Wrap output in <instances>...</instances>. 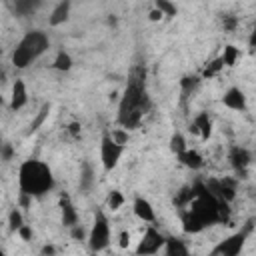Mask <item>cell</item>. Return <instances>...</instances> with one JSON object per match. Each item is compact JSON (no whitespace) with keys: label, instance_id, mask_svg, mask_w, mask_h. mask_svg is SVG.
Segmentation results:
<instances>
[{"label":"cell","instance_id":"6da1fadb","mask_svg":"<svg viewBox=\"0 0 256 256\" xmlns=\"http://www.w3.org/2000/svg\"><path fill=\"white\" fill-rule=\"evenodd\" d=\"M194 188H196L194 200L182 210L184 230L196 234L214 222H226L230 214L228 204L218 200L214 194H210V190L202 182H196Z\"/></svg>","mask_w":256,"mask_h":256},{"label":"cell","instance_id":"7a4b0ae2","mask_svg":"<svg viewBox=\"0 0 256 256\" xmlns=\"http://www.w3.org/2000/svg\"><path fill=\"white\" fill-rule=\"evenodd\" d=\"M148 94L144 86V70H138L130 80L122 94L120 106H118V122L128 130L140 124L144 112L148 110Z\"/></svg>","mask_w":256,"mask_h":256},{"label":"cell","instance_id":"3957f363","mask_svg":"<svg viewBox=\"0 0 256 256\" xmlns=\"http://www.w3.org/2000/svg\"><path fill=\"white\" fill-rule=\"evenodd\" d=\"M18 186L22 196H28V198L44 196L54 188V176L50 166L36 158L24 160L18 170Z\"/></svg>","mask_w":256,"mask_h":256},{"label":"cell","instance_id":"277c9868","mask_svg":"<svg viewBox=\"0 0 256 256\" xmlns=\"http://www.w3.org/2000/svg\"><path fill=\"white\" fill-rule=\"evenodd\" d=\"M48 46H50V40L42 30L26 32L20 38V42L16 44V48H14L12 64L16 68H28L34 60H38L48 50Z\"/></svg>","mask_w":256,"mask_h":256},{"label":"cell","instance_id":"5b68a950","mask_svg":"<svg viewBox=\"0 0 256 256\" xmlns=\"http://www.w3.org/2000/svg\"><path fill=\"white\" fill-rule=\"evenodd\" d=\"M252 228H254V224L248 222L244 228H240V230L234 232L232 236H228V238H224L222 242H218V244L212 248V252H210L208 256H238V254L242 252V248H244V244H246V240H248Z\"/></svg>","mask_w":256,"mask_h":256},{"label":"cell","instance_id":"8992f818","mask_svg":"<svg viewBox=\"0 0 256 256\" xmlns=\"http://www.w3.org/2000/svg\"><path fill=\"white\" fill-rule=\"evenodd\" d=\"M108 244H110V222H108L106 214L102 210H98L94 216L92 228L88 232V246H90V250L100 252V250L108 248Z\"/></svg>","mask_w":256,"mask_h":256},{"label":"cell","instance_id":"52a82bcc","mask_svg":"<svg viewBox=\"0 0 256 256\" xmlns=\"http://www.w3.org/2000/svg\"><path fill=\"white\" fill-rule=\"evenodd\" d=\"M164 242H166V236L150 226L136 246V256H154L164 248Z\"/></svg>","mask_w":256,"mask_h":256},{"label":"cell","instance_id":"ba28073f","mask_svg":"<svg viewBox=\"0 0 256 256\" xmlns=\"http://www.w3.org/2000/svg\"><path fill=\"white\" fill-rule=\"evenodd\" d=\"M122 152H124V146L116 144L110 138V134H104L102 136V142H100V160H102V166H104L106 172H110L112 168H116V164L122 158Z\"/></svg>","mask_w":256,"mask_h":256},{"label":"cell","instance_id":"9c48e42d","mask_svg":"<svg viewBox=\"0 0 256 256\" xmlns=\"http://www.w3.org/2000/svg\"><path fill=\"white\" fill-rule=\"evenodd\" d=\"M222 102H224V106L230 108V110H238V112H244V110H246V96H244V92H242L240 88H236V86H232V88H228V90L224 92Z\"/></svg>","mask_w":256,"mask_h":256},{"label":"cell","instance_id":"30bf717a","mask_svg":"<svg viewBox=\"0 0 256 256\" xmlns=\"http://www.w3.org/2000/svg\"><path fill=\"white\" fill-rule=\"evenodd\" d=\"M60 208H62V224L68 226V228L78 226V212H76L72 200H70L66 194L60 198Z\"/></svg>","mask_w":256,"mask_h":256},{"label":"cell","instance_id":"8fae6325","mask_svg":"<svg viewBox=\"0 0 256 256\" xmlns=\"http://www.w3.org/2000/svg\"><path fill=\"white\" fill-rule=\"evenodd\" d=\"M28 102V92H26V84L22 80H16L12 86V96H10V108L12 110H20L24 108Z\"/></svg>","mask_w":256,"mask_h":256},{"label":"cell","instance_id":"7c38bea8","mask_svg":"<svg viewBox=\"0 0 256 256\" xmlns=\"http://www.w3.org/2000/svg\"><path fill=\"white\" fill-rule=\"evenodd\" d=\"M134 214L142 222H154L156 220V214H154L152 204L146 198H142V196H136V200H134Z\"/></svg>","mask_w":256,"mask_h":256},{"label":"cell","instance_id":"4fadbf2b","mask_svg":"<svg viewBox=\"0 0 256 256\" xmlns=\"http://www.w3.org/2000/svg\"><path fill=\"white\" fill-rule=\"evenodd\" d=\"M190 130L196 132V134H200L202 140H208V136H210V132H212V120H210L208 112H200V114L194 118Z\"/></svg>","mask_w":256,"mask_h":256},{"label":"cell","instance_id":"5bb4252c","mask_svg":"<svg viewBox=\"0 0 256 256\" xmlns=\"http://www.w3.org/2000/svg\"><path fill=\"white\" fill-rule=\"evenodd\" d=\"M230 164L240 172V170H244L248 164H250V160H252V156H250V152L246 150V148H242V146H232V150H230Z\"/></svg>","mask_w":256,"mask_h":256},{"label":"cell","instance_id":"9a60e30c","mask_svg":"<svg viewBox=\"0 0 256 256\" xmlns=\"http://www.w3.org/2000/svg\"><path fill=\"white\" fill-rule=\"evenodd\" d=\"M178 160H180L184 166L192 168V170H198V168L204 166V158H202V154H200L198 150H190V148H186L182 154H178Z\"/></svg>","mask_w":256,"mask_h":256},{"label":"cell","instance_id":"2e32d148","mask_svg":"<svg viewBox=\"0 0 256 256\" xmlns=\"http://www.w3.org/2000/svg\"><path fill=\"white\" fill-rule=\"evenodd\" d=\"M164 250H166V256H188V246L184 240L180 238H166L164 242Z\"/></svg>","mask_w":256,"mask_h":256},{"label":"cell","instance_id":"e0dca14e","mask_svg":"<svg viewBox=\"0 0 256 256\" xmlns=\"http://www.w3.org/2000/svg\"><path fill=\"white\" fill-rule=\"evenodd\" d=\"M68 12H70V2H60V4L54 8L52 16H50V26L62 24V22L68 18Z\"/></svg>","mask_w":256,"mask_h":256},{"label":"cell","instance_id":"ac0fdd59","mask_svg":"<svg viewBox=\"0 0 256 256\" xmlns=\"http://www.w3.org/2000/svg\"><path fill=\"white\" fill-rule=\"evenodd\" d=\"M52 68L54 70H60V72H66V70H70L72 68V58H70V54L68 52H58L56 54V58H54V64H52Z\"/></svg>","mask_w":256,"mask_h":256},{"label":"cell","instance_id":"d6986e66","mask_svg":"<svg viewBox=\"0 0 256 256\" xmlns=\"http://www.w3.org/2000/svg\"><path fill=\"white\" fill-rule=\"evenodd\" d=\"M220 58H222L224 66H234L236 60L240 58V50H238L236 46H226V48H224V54H222Z\"/></svg>","mask_w":256,"mask_h":256},{"label":"cell","instance_id":"ffe728a7","mask_svg":"<svg viewBox=\"0 0 256 256\" xmlns=\"http://www.w3.org/2000/svg\"><path fill=\"white\" fill-rule=\"evenodd\" d=\"M188 146H186V140H184V136L182 134H174L172 138H170V150L178 156V154H182L184 150H186Z\"/></svg>","mask_w":256,"mask_h":256},{"label":"cell","instance_id":"44dd1931","mask_svg":"<svg viewBox=\"0 0 256 256\" xmlns=\"http://www.w3.org/2000/svg\"><path fill=\"white\" fill-rule=\"evenodd\" d=\"M92 182H94V174H92V168H90L88 164H84V168H82V174H80V188H82V190H88V188L92 186Z\"/></svg>","mask_w":256,"mask_h":256},{"label":"cell","instance_id":"7402d4cb","mask_svg":"<svg viewBox=\"0 0 256 256\" xmlns=\"http://www.w3.org/2000/svg\"><path fill=\"white\" fill-rule=\"evenodd\" d=\"M8 224H10V230H16V232L24 226V218H22V212H20L18 208H14V210L10 212V216H8Z\"/></svg>","mask_w":256,"mask_h":256},{"label":"cell","instance_id":"603a6c76","mask_svg":"<svg viewBox=\"0 0 256 256\" xmlns=\"http://www.w3.org/2000/svg\"><path fill=\"white\" fill-rule=\"evenodd\" d=\"M122 204H124V196H122L118 190H112V192L108 194V208H110V210H118Z\"/></svg>","mask_w":256,"mask_h":256},{"label":"cell","instance_id":"cb8c5ba5","mask_svg":"<svg viewBox=\"0 0 256 256\" xmlns=\"http://www.w3.org/2000/svg\"><path fill=\"white\" fill-rule=\"evenodd\" d=\"M156 10H158L162 16H174V14H176V6L170 4V2H166V0H158V2H156Z\"/></svg>","mask_w":256,"mask_h":256},{"label":"cell","instance_id":"d4e9b609","mask_svg":"<svg viewBox=\"0 0 256 256\" xmlns=\"http://www.w3.org/2000/svg\"><path fill=\"white\" fill-rule=\"evenodd\" d=\"M48 112H50V104H44V106L40 108V112H38V116L34 118V122L30 124V132H34V130H38V128H40V124L44 122V118L48 116Z\"/></svg>","mask_w":256,"mask_h":256},{"label":"cell","instance_id":"484cf974","mask_svg":"<svg viewBox=\"0 0 256 256\" xmlns=\"http://www.w3.org/2000/svg\"><path fill=\"white\" fill-rule=\"evenodd\" d=\"M222 68H224V62H222V58H216L214 62H210V64L206 66V70H204V78H210V76L218 74Z\"/></svg>","mask_w":256,"mask_h":256},{"label":"cell","instance_id":"4316f807","mask_svg":"<svg viewBox=\"0 0 256 256\" xmlns=\"http://www.w3.org/2000/svg\"><path fill=\"white\" fill-rule=\"evenodd\" d=\"M180 86H182V92H184V94H190V92L198 86V78H184V80L180 82Z\"/></svg>","mask_w":256,"mask_h":256},{"label":"cell","instance_id":"83f0119b","mask_svg":"<svg viewBox=\"0 0 256 256\" xmlns=\"http://www.w3.org/2000/svg\"><path fill=\"white\" fill-rule=\"evenodd\" d=\"M110 138L116 142V144H120V146H124L126 142H128V132H124V130H114L112 134H110Z\"/></svg>","mask_w":256,"mask_h":256},{"label":"cell","instance_id":"f1b7e54d","mask_svg":"<svg viewBox=\"0 0 256 256\" xmlns=\"http://www.w3.org/2000/svg\"><path fill=\"white\" fill-rule=\"evenodd\" d=\"M12 154H14V148H12L10 144H2V146H0V158H2L4 162H8V160L12 158Z\"/></svg>","mask_w":256,"mask_h":256},{"label":"cell","instance_id":"f546056e","mask_svg":"<svg viewBox=\"0 0 256 256\" xmlns=\"http://www.w3.org/2000/svg\"><path fill=\"white\" fill-rule=\"evenodd\" d=\"M38 4L36 2H28V4H22V2H18L16 4V10H20V12H30V10H34Z\"/></svg>","mask_w":256,"mask_h":256},{"label":"cell","instance_id":"4dcf8cb0","mask_svg":"<svg viewBox=\"0 0 256 256\" xmlns=\"http://www.w3.org/2000/svg\"><path fill=\"white\" fill-rule=\"evenodd\" d=\"M18 234L22 236V240H32V228H30V226H26V224L18 230Z\"/></svg>","mask_w":256,"mask_h":256},{"label":"cell","instance_id":"1f68e13d","mask_svg":"<svg viewBox=\"0 0 256 256\" xmlns=\"http://www.w3.org/2000/svg\"><path fill=\"white\" fill-rule=\"evenodd\" d=\"M128 244H130V234L126 230H122L120 232V246L122 248H128Z\"/></svg>","mask_w":256,"mask_h":256},{"label":"cell","instance_id":"d6a6232c","mask_svg":"<svg viewBox=\"0 0 256 256\" xmlns=\"http://www.w3.org/2000/svg\"><path fill=\"white\" fill-rule=\"evenodd\" d=\"M84 234H86V232H84V228H82L80 224L72 228V236H74V238H80V240H82V238H84Z\"/></svg>","mask_w":256,"mask_h":256},{"label":"cell","instance_id":"836d02e7","mask_svg":"<svg viewBox=\"0 0 256 256\" xmlns=\"http://www.w3.org/2000/svg\"><path fill=\"white\" fill-rule=\"evenodd\" d=\"M224 24H226L228 30H232V28L236 26V20H234V18H224Z\"/></svg>","mask_w":256,"mask_h":256},{"label":"cell","instance_id":"e575fe53","mask_svg":"<svg viewBox=\"0 0 256 256\" xmlns=\"http://www.w3.org/2000/svg\"><path fill=\"white\" fill-rule=\"evenodd\" d=\"M160 18H162V14H160L158 10H152V12H150V20H160Z\"/></svg>","mask_w":256,"mask_h":256},{"label":"cell","instance_id":"d590c367","mask_svg":"<svg viewBox=\"0 0 256 256\" xmlns=\"http://www.w3.org/2000/svg\"><path fill=\"white\" fill-rule=\"evenodd\" d=\"M70 132H72V134H78V132H80V126H78L76 122H74V124H70Z\"/></svg>","mask_w":256,"mask_h":256},{"label":"cell","instance_id":"8d00e7d4","mask_svg":"<svg viewBox=\"0 0 256 256\" xmlns=\"http://www.w3.org/2000/svg\"><path fill=\"white\" fill-rule=\"evenodd\" d=\"M0 256H6V252H4V250H2V248H0Z\"/></svg>","mask_w":256,"mask_h":256},{"label":"cell","instance_id":"74e56055","mask_svg":"<svg viewBox=\"0 0 256 256\" xmlns=\"http://www.w3.org/2000/svg\"><path fill=\"white\" fill-rule=\"evenodd\" d=\"M0 146H2V134H0Z\"/></svg>","mask_w":256,"mask_h":256},{"label":"cell","instance_id":"f35d334b","mask_svg":"<svg viewBox=\"0 0 256 256\" xmlns=\"http://www.w3.org/2000/svg\"><path fill=\"white\" fill-rule=\"evenodd\" d=\"M0 104H2V94H0Z\"/></svg>","mask_w":256,"mask_h":256}]
</instances>
